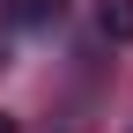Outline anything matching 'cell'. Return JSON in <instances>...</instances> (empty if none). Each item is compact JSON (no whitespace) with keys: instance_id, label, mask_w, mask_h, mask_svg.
I'll return each instance as SVG.
<instances>
[{"instance_id":"6da1fadb","label":"cell","mask_w":133,"mask_h":133,"mask_svg":"<svg viewBox=\"0 0 133 133\" xmlns=\"http://www.w3.org/2000/svg\"><path fill=\"white\" fill-rule=\"evenodd\" d=\"M96 30L111 44H133V0H96Z\"/></svg>"},{"instance_id":"3957f363","label":"cell","mask_w":133,"mask_h":133,"mask_svg":"<svg viewBox=\"0 0 133 133\" xmlns=\"http://www.w3.org/2000/svg\"><path fill=\"white\" fill-rule=\"evenodd\" d=\"M0 133H22V126H15V118H8V111H0Z\"/></svg>"},{"instance_id":"7a4b0ae2","label":"cell","mask_w":133,"mask_h":133,"mask_svg":"<svg viewBox=\"0 0 133 133\" xmlns=\"http://www.w3.org/2000/svg\"><path fill=\"white\" fill-rule=\"evenodd\" d=\"M59 8H66V0H8V15H15V22H52Z\"/></svg>"}]
</instances>
